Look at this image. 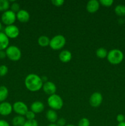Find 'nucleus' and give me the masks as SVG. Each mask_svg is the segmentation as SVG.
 Wrapping results in <instances>:
<instances>
[{
    "label": "nucleus",
    "mask_w": 125,
    "mask_h": 126,
    "mask_svg": "<svg viewBox=\"0 0 125 126\" xmlns=\"http://www.w3.org/2000/svg\"><path fill=\"white\" fill-rule=\"evenodd\" d=\"M44 82L41 78L38 75L31 73L26 77L25 79V85L28 91L31 92H37L42 89Z\"/></svg>",
    "instance_id": "obj_1"
},
{
    "label": "nucleus",
    "mask_w": 125,
    "mask_h": 126,
    "mask_svg": "<svg viewBox=\"0 0 125 126\" xmlns=\"http://www.w3.org/2000/svg\"><path fill=\"white\" fill-rule=\"evenodd\" d=\"M107 59L108 62L112 65H118L123 60L124 54L123 52L119 49H112L108 52Z\"/></svg>",
    "instance_id": "obj_2"
},
{
    "label": "nucleus",
    "mask_w": 125,
    "mask_h": 126,
    "mask_svg": "<svg viewBox=\"0 0 125 126\" xmlns=\"http://www.w3.org/2000/svg\"><path fill=\"white\" fill-rule=\"evenodd\" d=\"M47 103L49 107L55 111L61 110L64 105L62 98L56 94L49 96L47 99Z\"/></svg>",
    "instance_id": "obj_3"
},
{
    "label": "nucleus",
    "mask_w": 125,
    "mask_h": 126,
    "mask_svg": "<svg viewBox=\"0 0 125 126\" xmlns=\"http://www.w3.org/2000/svg\"><path fill=\"white\" fill-rule=\"evenodd\" d=\"M66 38L61 34H58L53 37L50 41L49 46L54 50H60L66 44Z\"/></svg>",
    "instance_id": "obj_4"
},
{
    "label": "nucleus",
    "mask_w": 125,
    "mask_h": 126,
    "mask_svg": "<svg viewBox=\"0 0 125 126\" xmlns=\"http://www.w3.org/2000/svg\"><path fill=\"white\" fill-rule=\"evenodd\" d=\"M7 57L13 62L18 61L22 57V52L18 47L15 46H10L6 49Z\"/></svg>",
    "instance_id": "obj_5"
},
{
    "label": "nucleus",
    "mask_w": 125,
    "mask_h": 126,
    "mask_svg": "<svg viewBox=\"0 0 125 126\" xmlns=\"http://www.w3.org/2000/svg\"><path fill=\"white\" fill-rule=\"evenodd\" d=\"M1 18V21L4 24L6 25V26H9L13 25L17 19V17L15 12H12L11 10H8L2 13Z\"/></svg>",
    "instance_id": "obj_6"
},
{
    "label": "nucleus",
    "mask_w": 125,
    "mask_h": 126,
    "mask_svg": "<svg viewBox=\"0 0 125 126\" xmlns=\"http://www.w3.org/2000/svg\"><path fill=\"white\" fill-rule=\"evenodd\" d=\"M12 108L15 113H17L18 115L22 116H25L26 113L28 111V108L26 105L22 101L15 102L12 105Z\"/></svg>",
    "instance_id": "obj_7"
},
{
    "label": "nucleus",
    "mask_w": 125,
    "mask_h": 126,
    "mask_svg": "<svg viewBox=\"0 0 125 126\" xmlns=\"http://www.w3.org/2000/svg\"><path fill=\"white\" fill-rule=\"evenodd\" d=\"M6 36L11 39H15L20 34L19 28L14 25L6 26L4 28V32Z\"/></svg>",
    "instance_id": "obj_8"
},
{
    "label": "nucleus",
    "mask_w": 125,
    "mask_h": 126,
    "mask_svg": "<svg viewBox=\"0 0 125 126\" xmlns=\"http://www.w3.org/2000/svg\"><path fill=\"white\" fill-rule=\"evenodd\" d=\"M103 97L101 94L99 92H95L92 94L89 97V104L92 107L97 108L101 105Z\"/></svg>",
    "instance_id": "obj_9"
},
{
    "label": "nucleus",
    "mask_w": 125,
    "mask_h": 126,
    "mask_svg": "<svg viewBox=\"0 0 125 126\" xmlns=\"http://www.w3.org/2000/svg\"><path fill=\"white\" fill-rule=\"evenodd\" d=\"M13 108L12 105L7 102H3L0 103V115L6 116L11 114Z\"/></svg>",
    "instance_id": "obj_10"
},
{
    "label": "nucleus",
    "mask_w": 125,
    "mask_h": 126,
    "mask_svg": "<svg viewBox=\"0 0 125 126\" xmlns=\"http://www.w3.org/2000/svg\"><path fill=\"white\" fill-rule=\"evenodd\" d=\"M44 92L49 95H52L55 94L56 92V86L55 84L51 81H47L44 83L42 86Z\"/></svg>",
    "instance_id": "obj_11"
},
{
    "label": "nucleus",
    "mask_w": 125,
    "mask_h": 126,
    "mask_svg": "<svg viewBox=\"0 0 125 126\" xmlns=\"http://www.w3.org/2000/svg\"><path fill=\"white\" fill-rule=\"evenodd\" d=\"M99 6H100L99 1L97 0H90L87 2L86 9L89 13H95L98 11Z\"/></svg>",
    "instance_id": "obj_12"
},
{
    "label": "nucleus",
    "mask_w": 125,
    "mask_h": 126,
    "mask_svg": "<svg viewBox=\"0 0 125 126\" xmlns=\"http://www.w3.org/2000/svg\"><path fill=\"white\" fill-rule=\"evenodd\" d=\"M17 19L22 23H26L29 21L30 18V15L29 12L26 10L20 9L16 14Z\"/></svg>",
    "instance_id": "obj_13"
},
{
    "label": "nucleus",
    "mask_w": 125,
    "mask_h": 126,
    "mask_svg": "<svg viewBox=\"0 0 125 126\" xmlns=\"http://www.w3.org/2000/svg\"><path fill=\"white\" fill-rule=\"evenodd\" d=\"M44 103L40 101H36V102L32 103L31 105V111L34 112L35 114L36 113H40L44 111Z\"/></svg>",
    "instance_id": "obj_14"
},
{
    "label": "nucleus",
    "mask_w": 125,
    "mask_h": 126,
    "mask_svg": "<svg viewBox=\"0 0 125 126\" xmlns=\"http://www.w3.org/2000/svg\"><path fill=\"white\" fill-rule=\"evenodd\" d=\"M9 38L4 32H0V50H4L9 47Z\"/></svg>",
    "instance_id": "obj_15"
},
{
    "label": "nucleus",
    "mask_w": 125,
    "mask_h": 126,
    "mask_svg": "<svg viewBox=\"0 0 125 126\" xmlns=\"http://www.w3.org/2000/svg\"><path fill=\"white\" fill-rule=\"evenodd\" d=\"M72 54L67 50H63L59 54V59L60 61L63 63H67L72 59Z\"/></svg>",
    "instance_id": "obj_16"
},
{
    "label": "nucleus",
    "mask_w": 125,
    "mask_h": 126,
    "mask_svg": "<svg viewBox=\"0 0 125 126\" xmlns=\"http://www.w3.org/2000/svg\"><path fill=\"white\" fill-rule=\"evenodd\" d=\"M47 119L49 121L51 124H54L56 123L58 120V114L56 112L53 110H49L46 112L45 114Z\"/></svg>",
    "instance_id": "obj_17"
},
{
    "label": "nucleus",
    "mask_w": 125,
    "mask_h": 126,
    "mask_svg": "<svg viewBox=\"0 0 125 126\" xmlns=\"http://www.w3.org/2000/svg\"><path fill=\"white\" fill-rule=\"evenodd\" d=\"M26 122V119L22 116H17L12 120V124L13 126H23Z\"/></svg>",
    "instance_id": "obj_18"
},
{
    "label": "nucleus",
    "mask_w": 125,
    "mask_h": 126,
    "mask_svg": "<svg viewBox=\"0 0 125 126\" xmlns=\"http://www.w3.org/2000/svg\"><path fill=\"white\" fill-rule=\"evenodd\" d=\"M9 95L8 89L4 86H0V103L5 102Z\"/></svg>",
    "instance_id": "obj_19"
},
{
    "label": "nucleus",
    "mask_w": 125,
    "mask_h": 126,
    "mask_svg": "<svg viewBox=\"0 0 125 126\" xmlns=\"http://www.w3.org/2000/svg\"><path fill=\"white\" fill-rule=\"evenodd\" d=\"M50 39H49V37L46 36H40L39 38H38V43L40 46L45 47L48 46L50 44Z\"/></svg>",
    "instance_id": "obj_20"
},
{
    "label": "nucleus",
    "mask_w": 125,
    "mask_h": 126,
    "mask_svg": "<svg viewBox=\"0 0 125 126\" xmlns=\"http://www.w3.org/2000/svg\"><path fill=\"white\" fill-rule=\"evenodd\" d=\"M115 13L120 17L125 16V6L123 4H118L115 7Z\"/></svg>",
    "instance_id": "obj_21"
},
{
    "label": "nucleus",
    "mask_w": 125,
    "mask_h": 126,
    "mask_svg": "<svg viewBox=\"0 0 125 126\" xmlns=\"http://www.w3.org/2000/svg\"><path fill=\"white\" fill-rule=\"evenodd\" d=\"M108 54L107 50H106V49L104 47H100L99 49H97V50L96 51V55L99 59H105V57H107Z\"/></svg>",
    "instance_id": "obj_22"
},
{
    "label": "nucleus",
    "mask_w": 125,
    "mask_h": 126,
    "mask_svg": "<svg viewBox=\"0 0 125 126\" xmlns=\"http://www.w3.org/2000/svg\"><path fill=\"white\" fill-rule=\"evenodd\" d=\"M10 7V2L7 0H0V12L8 11Z\"/></svg>",
    "instance_id": "obj_23"
},
{
    "label": "nucleus",
    "mask_w": 125,
    "mask_h": 126,
    "mask_svg": "<svg viewBox=\"0 0 125 126\" xmlns=\"http://www.w3.org/2000/svg\"><path fill=\"white\" fill-rule=\"evenodd\" d=\"M78 126H90V122L87 118H83L78 121Z\"/></svg>",
    "instance_id": "obj_24"
},
{
    "label": "nucleus",
    "mask_w": 125,
    "mask_h": 126,
    "mask_svg": "<svg viewBox=\"0 0 125 126\" xmlns=\"http://www.w3.org/2000/svg\"><path fill=\"white\" fill-rule=\"evenodd\" d=\"M99 3L104 7H110L113 4V0H100Z\"/></svg>",
    "instance_id": "obj_25"
},
{
    "label": "nucleus",
    "mask_w": 125,
    "mask_h": 126,
    "mask_svg": "<svg viewBox=\"0 0 125 126\" xmlns=\"http://www.w3.org/2000/svg\"><path fill=\"white\" fill-rule=\"evenodd\" d=\"M9 71L8 67L6 65H2L0 66V76H4L7 74Z\"/></svg>",
    "instance_id": "obj_26"
},
{
    "label": "nucleus",
    "mask_w": 125,
    "mask_h": 126,
    "mask_svg": "<svg viewBox=\"0 0 125 126\" xmlns=\"http://www.w3.org/2000/svg\"><path fill=\"white\" fill-rule=\"evenodd\" d=\"M20 5L19 4L17 3V2H14L11 4V11H12V12H15V14H17L18 11H20Z\"/></svg>",
    "instance_id": "obj_27"
},
{
    "label": "nucleus",
    "mask_w": 125,
    "mask_h": 126,
    "mask_svg": "<svg viewBox=\"0 0 125 126\" xmlns=\"http://www.w3.org/2000/svg\"><path fill=\"white\" fill-rule=\"evenodd\" d=\"M35 117L36 114L31 110H28V112L25 114V118L27 120H33V119H35Z\"/></svg>",
    "instance_id": "obj_28"
},
{
    "label": "nucleus",
    "mask_w": 125,
    "mask_h": 126,
    "mask_svg": "<svg viewBox=\"0 0 125 126\" xmlns=\"http://www.w3.org/2000/svg\"><path fill=\"white\" fill-rule=\"evenodd\" d=\"M23 126H39V125L38 121L35 119H33V120L26 121Z\"/></svg>",
    "instance_id": "obj_29"
},
{
    "label": "nucleus",
    "mask_w": 125,
    "mask_h": 126,
    "mask_svg": "<svg viewBox=\"0 0 125 126\" xmlns=\"http://www.w3.org/2000/svg\"><path fill=\"white\" fill-rule=\"evenodd\" d=\"M51 4L56 7H61L64 3V0H52L51 1Z\"/></svg>",
    "instance_id": "obj_30"
},
{
    "label": "nucleus",
    "mask_w": 125,
    "mask_h": 126,
    "mask_svg": "<svg viewBox=\"0 0 125 126\" xmlns=\"http://www.w3.org/2000/svg\"><path fill=\"white\" fill-rule=\"evenodd\" d=\"M56 124L58 126H66V121L64 118H61L60 119H58Z\"/></svg>",
    "instance_id": "obj_31"
},
{
    "label": "nucleus",
    "mask_w": 125,
    "mask_h": 126,
    "mask_svg": "<svg viewBox=\"0 0 125 126\" xmlns=\"http://www.w3.org/2000/svg\"><path fill=\"white\" fill-rule=\"evenodd\" d=\"M125 116L122 114H118L117 116H116V121L118 122V123H123V122H125Z\"/></svg>",
    "instance_id": "obj_32"
},
{
    "label": "nucleus",
    "mask_w": 125,
    "mask_h": 126,
    "mask_svg": "<svg viewBox=\"0 0 125 126\" xmlns=\"http://www.w3.org/2000/svg\"><path fill=\"white\" fill-rule=\"evenodd\" d=\"M0 126H10V125L8 122L6 121L0 119Z\"/></svg>",
    "instance_id": "obj_33"
},
{
    "label": "nucleus",
    "mask_w": 125,
    "mask_h": 126,
    "mask_svg": "<svg viewBox=\"0 0 125 126\" xmlns=\"http://www.w3.org/2000/svg\"><path fill=\"white\" fill-rule=\"evenodd\" d=\"M6 57V50H0V59H4Z\"/></svg>",
    "instance_id": "obj_34"
},
{
    "label": "nucleus",
    "mask_w": 125,
    "mask_h": 126,
    "mask_svg": "<svg viewBox=\"0 0 125 126\" xmlns=\"http://www.w3.org/2000/svg\"><path fill=\"white\" fill-rule=\"evenodd\" d=\"M40 78H41L42 82H44V83H45V82H47V81H48V79H47L48 78H47V76H42V77H40Z\"/></svg>",
    "instance_id": "obj_35"
},
{
    "label": "nucleus",
    "mask_w": 125,
    "mask_h": 126,
    "mask_svg": "<svg viewBox=\"0 0 125 126\" xmlns=\"http://www.w3.org/2000/svg\"><path fill=\"white\" fill-rule=\"evenodd\" d=\"M117 126H125V121L123 122V123H118V124Z\"/></svg>",
    "instance_id": "obj_36"
},
{
    "label": "nucleus",
    "mask_w": 125,
    "mask_h": 126,
    "mask_svg": "<svg viewBox=\"0 0 125 126\" xmlns=\"http://www.w3.org/2000/svg\"><path fill=\"white\" fill-rule=\"evenodd\" d=\"M47 126H58L56 125V124H55V123H54V124H50Z\"/></svg>",
    "instance_id": "obj_37"
},
{
    "label": "nucleus",
    "mask_w": 125,
    "mask_h": 126,
    "mask_svg": "<svg viewBox=\"0 0 125 126\" xmlns=\"http://www.w3.org/2000/svg\"><path fill=\"white\" fill-rule=\"evenodd\" d=\"M2 23H1V22H0V32H1V30H2Z\"/></svg>",
    "instance_id": "obj_38"
},
{
    "label": "nucleus",
    "mask_w": 125,
    "mask_h": 126,
    "mask_svg": "<svg viewBox=\"0 0 125 126\" xmlns=\"http://www.w3.org/2000/svg\"><path fill=\"white\" fill-rule=\"evenodd\" d=\"M66 126H76L74 125V124H67V125H66Z\"/></svg>",
    "instance_id": "obj_39"
},
{
    "label": "nucleus",
    "mask_w": 125,
    "mask_h": 126,
    "mask_svg": "<svg viewBox=\"0 0 125 126\" xmlns=\"http://www.w3.org/2000/svg\"><path fill=\"white\" fill-rule=\"evenodd\" d=\"M0 116H1V115H0Z\"/></svg>",
    "instance_id": "obj_40"
},
{
    "label": "nucleus",
    "mask_w": 125,
    "mask_h": 126,
    "mask_svg": "<svg viewBox=\"0 0 125 126\" xmlns=\"http://www.w3.org/2000/svg\"></svg>",
    "instance_id": "obj_41"
}]
</instances>
